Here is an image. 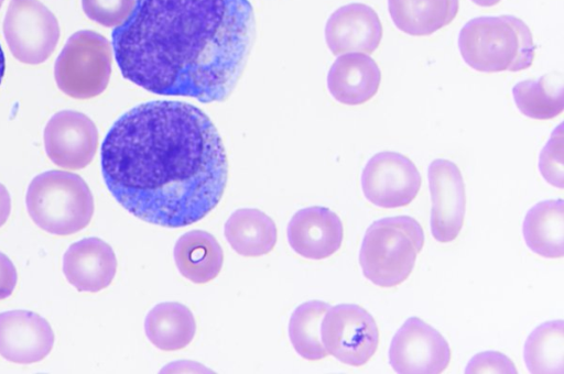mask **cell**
Masks as SVG:
<instances>
[{
  "label": "cell",
  "instance_id": "obj_9",
  "mask_svg": "<svg viewBox=\"0 0 564 374\" xmlns=\"http://www.w3.org/2000/svg\"><path fill=\"white\" fill-rule=\"evenodd\" d=\"M365 198L372 205L392 209L411 204L416 197L422 178L414 163L405 155L383 151L365 165L360 177Z\"/></svg>",
  "mask_w": 564,
  "mask_h": 374
},
{
  "label": "cell",
  "instance_id": "obj_23",
  "mask_svg": "<svg viewBox=\"0 0 564 374\" xmlns=\"http://www.w3.org/2000/svg\"><path fill=\"white\" fill-rule=\"evenodd\" d=\"M564 322L546 321L528 337L523 358L530 373L547 374L564 372Z\"/></svg>",
  "mask_w": 564,
  "mask_h": 374
},
{
  "label": "cell",
  "instance_id": "obj_20",
  "mask_svg": "<svg viewBox=\"0 0 564 374\" xmlns=\"http://www.w3.org/2000/svg\"><path fill=\"white\" fill-rule=\"evenodd\" d=\"M174 261L178 272L195 284H205L220 272L224 262L221 246L205 231L183 234L174 246Z\"/></svg>",
  "mask_w": 564,
  "mask_h": 374
},
{
  "label": "cell",
  "instance_id": "obj_10",
  "mask_svg": "<svg viewBox=\"0 0 564 374\" xmlns=\"http://www.w3.org/2000/svg\"><path fill=\"white\" fill-rule=\"evenodd\" d=\"M451 349L444 337L417 317L409 318L395 332L389 363L400 374H437L446 370Z\"/></svg>",
  "mask_w": 564,
  "mask_h": 374
},
{
  "label": "cell",
  "instance_id": "obj_16",
  "mask_svg": "<svg viewBox=\"0 0 564 374\" xmlns=\"http://www.w3.org/2000/svg\"><path fill=\"white\" fill-rule=\"evenodd\" d=\"M117 271L112 248L99 238L73 243L63 256V273L77 290L97 293L108 287Z\"/></svg>",
  "mask_w": 564,
  "mask_h": 374
},
{
  "label": "cell",
  "instance_id": "obj_26",
  "mask_svg": "<svg viewBox=\"0 0 564 374\" xmlns=\"http://www.w3.org/2000/svg\"><path fill=\"white\" fill-rule=\"evenodd\" d=\"M563 151V123H560L539 156V170L542 177L550 185L560 189L564 188Z\"/></svg>",
  "mask_w": 564,
  "mask_h": 374
},
{
  "label": "cell",
  "instance_id": "obj_25",
  "mask_svg": "<svg viewBox=\"0 0 564 374\" xmlns=\"http://www.w3.org/2000/svg\"><path fill=\"white\" fill-rule=\"evenodd\" d=\"M544 75L538 80H522L512 88V96L518 110L527 118L550 120L564 109L563 87L555 89L546 82Z\"/></svg>",
  "mask_w": 564,
  "mask_h": 374
},
{
  "label": "cell",
  "instance_id": "obj_28",
  "mask_svg": "<svg viewBox=\"0 0 564 374\" xmlns=\"http://www.w3.org/2000/svg\"><path fill=\"white\" fill-rule=\"evenodd\" d=\"M465 373H517L513 362L497 351L476 354L467 364Z\"/></svg>",
  "mask_w": 564,
  "mask_h": 374
},
{
  "label": "cell",
  "instance_id": "obj_21",
  "mask_svg": "<svg viewBox=\"0 0 564 374\" xmlns=\"http://www.w3.org/2000/svg\"><path fill=\"white\" fill-rule=\"evenodd\" d=\"M224 232L230 246L247 257L268 254L276 243L275 223L258 209L236 210L225 223Z\"/></svg>",
  "mask_w": 564,
  "mask_h": 374
},
{
  "label": "cell",
  "instance_id": "obj_6",
  "mask_svg": "<svg viewBox=\"0 0 564 374\" xmlns=\"http://www.w3.org/2000/svg\"><path fill=\"white\" fill-rule=\"evenodd\" d=\"M111 63V44L105 36L90 30L78 31L67 40L55 62L56 85L75 99L96 97L108 86Z\"/></svg>",
  "mask_w": 564,
  "mask_h": 374
},
{
  "label": "cell",
  "instance_id": "obj_5",
  "mask_svg": "<svg viewBox=\"0 0 564 374\" xmlns=\"http://www.w3.org/2000/svg\"><path fill=\"white\" fill-rule=\"evenodd\" d=\"M25 205L33 222L55 235L83 230L94 215V197L86 182L64 170L35 176L28 187Z\"/></svg>",
  "mask_w": 564,
  "mask_h": 374
},
{
  "label": "cell",
  "instance_id": "obj_33",
  "mask_svg": "<svg viewBox=\"0 0 564 374\" xmlns=\"http://www.w3.org/2000/svg\"><path fill=\"white\" fill-rule=\"evenodd\" d=\"M3 1H4V0H0V8H1V6H2Z\"/></svg>",
  "mask_w": 564,
  "mask_h": 374
},
{
  "label": "cell",
  "instance_id": "obj_13",
  "mask_svg": "<svg viewBox=\"0 0 564 374\" xmlns=\"http://www.w3.org/2000/svg\"><path fill=\"white\" fill-rule=\"evenodd\" d=\"M50 323L29 310L0 312V355L12 363L32 364L44 360L53 349Z\"/></svg>",
  "mask_w": 564,
  "mask_h": 374
},
{
  "label": "cell",
  "instance_id": "obj_27",
  "mask_svg": "<svg viewBox=\"0 0 564 374\" xmlns=\"http://www.w3.org/2000/svg\"><path fill=\"white\" fill-rule=\"evenodd\" d=\"M137 0H82L85 14L106 28H118L131 16Z\"/></svg>",
  "mask_w": 564,
  "mask_h": 374
},
{
  "label": "cell",
  "instance_id": "obj_11",
  "mask_svg": "<svg viewBox=\"0 0 564 374\" xmlns=\"http://www.w3.org/2000/svg\"><path fill=\"white\" fill-rule=\"evenodd\" d=\"M427 179L432 200V235L437 242H452L463 228L466 211L463 175L452 161L437 158L429 165Z\"/></svg>",
  "mask_w": 564,
  "mask_h": 374
},
{
  "label": "cell",
  "instance_id": "obj_29",
  "mask_svg": "<svg viewBox=\"0 0 564 374\" xmlns=\"http://www.w3.org/2000/svg\"><path fill=\"white\" fill-rule=\"evenodd\" d=\"M18 282V273L12 261L0 252V300L12 295Z\"/></svg>",
  "mask_w": 564,
  "mask_h": 374
},
{
  "label": "cell",
  "instance_id": "obj_30",
  "mask_svg": "<svg viewBox=\"0 0 564 374\" xmlns=\"http://www.w3.org/2000/svg\"><path fill=\"white\" fill-rule=\"evenodd\" d=\"M11 212V197L8 189L0 183V228L7 222Z\"/></svg>",
  "mask_w": 564,
  "mask_h": 374
},
{
  "label": "cell",
  "instance_id": "obj_17",
  "mask_svg": "<svg viewBox=\"0 0 564 374\" xmlns=\"http://www.w3.org/2000/svg\"><path fill=\"white\" fill-rule=\"evenodd\" d=\"M381 72L369 55L350 52L339 55L329 68L327 88L332 97L347 106L369 101L379 90Z\"/></svg>",
  "mask_w": 564,
  "mask_h": 374
},
{
  "label": "cell",
  "instance_id": "obj_19",
  "mask_svg": "<svg viewBox=\"0 0 564 374\" xmlns=\"http://www.w3.org/2000/svg\"><path fill=\"white\" fill-rule=\"evenodd\" d=\"M458 0H388L394 26L412 36H427L452 23Z\"/></svg>",
  "mask_w": 564,
  "mask_h": 374
},
{
  "label": "cell",
  "instance_id": "obj_18",
  "mask_svg": "<svg viewBox=\"0 0 564 374\" xmlns=\"http://www.w3.org/2000/svg\"><path fill=\"white\" fill-rule=\"evenodd\" d=\"M522 233L528 248L545 258L564 255V201L543 200L525 215Z\"/></svg>",
  "mask_w": 564,
  "mask_h": 374
},
{
  "label": "cell",
  "instance_id": "obj_1",
  "mask_svg": "<svg viewBox=\"0 0 564 374\" xmlns=\"http://www.w3.org/2000/svg\"><path fill=\"white\" fill-rule=\"evenodd\" d=\"M100 163L108 190L128 212L172 229L206 217L228 177L217 129L183 101H150L127 111L108 131Z\"/></svg>",
  "mask_w": 564,
  "mask_h": 374
},
{
  "label": "cell",
  "instance_id": "obj_12",
  "mask_svg": "<svg viewBox=\"0 0 564 374\" xmlns=\"http://www.w3.org/2000/svg\"><path fill=\"white\" fill-rule=\"evenodd\" d=\"M43 140L46 155L55 165L75 170L93 161L98 147V131L86 114L63 110L48 120Z\"/></svg>",
  "mask_w": 564,
  "mask_h": 374
},
{
  "label": "cell",
  "instance_id": "obj_3",
  "mask_svg": "<svg viewBox=\"0 0 564 374\" xmlns=\"http://www.w3.org/2000/svg\"><path fill=\"white\" fill-rule=\"evenodd\" d=\"M457 44L463 61L480 73L524 70L535 54L531 30L510 14L469 20L460 29Z\"/></svg>",
  "mask_w": 564,
  "mask_h": 374
},
{
  "label": "cell",
  "instance_id": "obj_24",
  "mask_svg": "<svg viewBox=\"0 0 564 374\" xmlns=\"http://www.w3.org/2000/svg\"><path fill=\"white\" fill-rule=\"evenodd\" d=\"M329 307L327 302L311 300L293 311L289 323V337L294 350L303 359L317 361L327 356L321 339V324Z\"/></svg>",
  "mask_w": 564,
  "mask_h": 374
},
{
  "label": "cell",
  "instance_id": "obj_2",
  "mask_svg": "<svg viewBox=\"0 0 564 374\" xmlns=\"http://www.w3.org/2000/svg\"><path fill=\"white\" fill-rule=\"evenodd\" d=\"M111 36L126 79L158 95L223 101L247 63L254 15L248 0H137Z\"/></svg>",
  "mask_w": 564,
  "mask_h": 374
},
{
  "label": "cell",
  "instance_id": "obj_22",
  "mask_svg": "<svg viewBox=\"0 0 564 374\" xmlns=\"http://www.w3.org/2000/svg\"><path fill=\"white\" fill-rule=\"evenodd\" d=\"M144 331L158 349L176 351L192 342L196 323L186 306L178 302H161L147 315Z\"/></svg>",
  "mask_w": 564,
  "mask_h": 374
},
{
  "label": "cell",
  "instance_id": "obj_7",
  "mask_svg": "<svg viewBox=\"0 0 564 374\" xmlns=\"http://www.w3.org/2000/svg\"><path fill=\"white\" fill-rule=\"evenodd\" d=\"M3 34L14 58L39 65L54 52L59 25L40 0H11L3 20Z\"/></svg>",
  "mask_w": 564,
  "mask_h": 374
},
{
  "label": "cell",
  "instance_id": "obj_4",
  "mask_svg": "<svg viewBox=\"0 0 564 374\" xmlns=\"http://www.w3.org/2000/svg\"><path fill=\"white\" fill-rule=\"evenodd\" d=\"M423 245L424 232L414 218L376 220L367 229L359 251L362 274L382 288L400 285L412 273Z\"/></svg>",
  "mask_w": 564,
  "mask_h": 374
},
{
  "label": "cell",
  "instance_id": "obj_14",
  "mask_svg": "<svg viewBox=\"0 0 564 374\" xmlns=\"http://www.w3.org/2000/svg\"><path fill=\"white\" fill-rule=\"evenodd\" d=\"M382 24L368 4L352 2L335 10L325 25V41L334 55L348 52L371 54L382 38Z\"/></svg>",
  "mask_w": 564,
  "mask_h": 374
},
{
  "label": "cell",
  "instance_id": "obj_31",
  "mask_svg": "<svg viewBox=\"0 0 564 374\" xmlns=\"http://www.w3.org/2000/svg\"><path fill=\"white\" fill-rule=\"evenodd\" d=\"M473 3L479 6V7H494L498 4L501 0H470Z\"/></svg>",
  "mask_w": 564,
  "mask_h": 374
},
{
  "label": "cell",
  "instance_id": "obj_32",
  "mask_svg": "<svg viewBox=\"0 0 564 374\" xmlns=\"http://www.w3.org/2000/svg\"><path fill=\"white\" fill-rule=\"evenodd\" d=\"M4 69H6V59H4V54H3L2 47L0 45V84H1L3 75H4Z\"/></svg>",
  "mask_w": 564,
  "mask_h": 374
},
{
  "label": "cell",
  "instance_id": "obj_15",
  "mask_svg": "<svg viewBox=\"0 0 564 374\" xmlns=\"http://www.w3.org/2000/svg\"><path fill=\"white\" fill-rule=\"evenodd\" d=\"M343 238L340 218L322 206L299 210L288 226L290 246L310 260H323L335 254L340 249Z\"/></svg>",
  "mask_w": 564,
  "mask_h": 374
},
{
  "label": "cell",
  "instance_id": "obj_8",
  "mask_svg": "<svg viewBox=\"0 0 564 374\" xmlns=\"http://www.w3.org/2000/svg\"><path fill=\"white\" fill-rule=\"evenodd\" d=\"M327 354L350 366L366 364L376 353L379 331L373 317L355 304L329 307L321 324Z\"/></svg>",
  "mask_w": 564,
  "mask_h": 374
}]
</instances>
